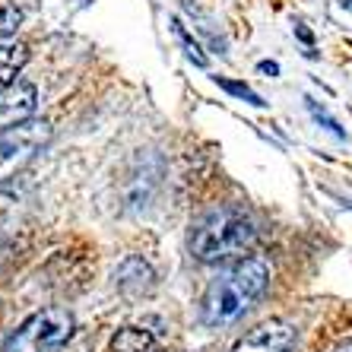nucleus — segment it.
Returning <instances> with one entry per match:
<instances>
[{
	"label": "nucleus",
	"mask_w": 352,
	"mask_h": 352,
	"mask_svg": "<svg viewBox=\"0 0 352 352\" xmlns=\"http://www.w3.org/2000/svg\"><path fill=\"white\" fill-rule=\"evenodd\" d=\"M267 283H270V263L263 257H245L226 267L204 292V302H200L204 324L222 327V324L238 320L263 295Z\"/></svg>",
	"instance_id": "nucleus-1"
},
{
	"label": "nucleus",
	"mask_w": 352,
	"mask_h": 352,
	"mask_svg": "<svg viewBox=\"0 0 352 352\" xmlns=\"http://www.w3.org/2000/svg\"><path fill=\"white\" fill-rule=\"evenodd\" d=\"M330 16L340 25H349L352 29V0H333L330 3Z\"/></svg>",
	"instance_id": "nucleus-10"
},
{
	"label": "nucleus",
	"mask_w": 352,
	"mask_h": 352,
	"mask_svg": "<svg viewBox=\"0 0 352 352\" xmlns=\"http://www.w3.org/2000/svg\"><path fill=\"white\" fill-rule=\"evenodd\" d=\"M115 352H149L153 349V333L146 330H137V327H127L115 336V343H111Z\"/></svg>",
	"instance_id": "nucleus-8"
},
{
	"label": "nucleus",
	"mask_w": 352,
	"mask_h": 352,
	"mask_svg": "<svg viewBox=\"0 0 352 352\" xmlns=\"http://www.w3.org/2000/svg\"><path fill=\"white\" fill-rule=\"evenodd\" d=\"M16 25H19V10H13V7L0 10V41H3V35L13 32Z\"/></svg>",
	"instance_id": "nucleus-11"
},
{
	"label": "nucleus",
	"mask_w": 352,
	"mask_h": 352,
	"mask_svg": "<svg viewBox=\"0 0 352 352\" xmlns=\"http://www.w3.org/2000/svg\"><path fill=\"white\" fill-rule=\"evenodd\" d=\"M336 352H352V346H343V349H336Z\"/></svg>",
	"instance_id": "nucleus-16"
},
{
	"label": "nucleus",
	"mask_w": 352,
	"mask_h": 352,
	"mask_svg": "<svg viewBox=\"0 0 352 352\" xmlns=\"http://www.w3.org/2000/svg\"><path fill=\"white\" fill-rule=\"evenodd\" d=\"M74 318L64 308H48L25 320L23 327L7 340L3 352H54L70 340Z\"/></svg>",
	"instance_id": "nucleus-3"
},
{
	"label": "nucleus",
	"mask_w": 352,
	"mask_h": 352,
	"mask_svg": "<svg viewBox=\"0 0 352 352\" xmlns=\"http://www.w3.org/2000/svg\"><path fill=\"white\" fill-rule=\"evenodd\" d=\"M232 352H295V327L286 320H267L238 340Z\"/></svg>",
	"instance_id": "nucleus-5"
},
{
	"label": "nucleus",
	"mask_w": 352,
	"mask_h": 352,
	"mask_svg": "<svg viewBox=\"0 0 352 352\" xmlns=\"http://www.w3.org/2000/svg\"><path fill=\"white\" fill-rule=\"evenodd\" d=\"M7 261V245H3V241H0V263Z\"/></svg>",
	"instance_id": "nucleus-15"
},
{
	"label": "nucleus",
	"mask_w": 352,
	"mask_h": 352,
	"mask_svg": "<svg viewBox=\"0 0 352 352\" xmlns=\"http://www.w3.org/2000/svg\"><path fill=\"white\" fill-rule=\"evenodd\" d=\"M25 58H29L25 45H19V41H0V89L16 80Z\"/></svg>",
	"instance_id": "nucleus-7"
},
{
	"label": "nucleus",
	"mask_w": 352,
	"mask_h": 352,
	"mask_svg": "<svg viewBox=\"0 0 352 352\" xmlns=\"http://www.w3.org/2000/svg\"><path fill=\"white\" fill-rule=\"evenodd\" d=\"M222 86H226V89L229 92H235V96H245L248 102H254V105H261V96H254V92L248 89V86H241V82H229V80H219Z\"/></svg>",
	"instance_id": "nucleus-12"
},
{
	"label": "nucleus",
	"mask_w": 352,
	"mask_h": 352,
	"mask_svg": "<svg viewBox=\"0 0 352 352\" xmlns=\"http://www.w3.org/2000/svg\"><path fill=\"white\" fill-rule=\"evenodd\" d=\"M175 32H178V38L184 41V48H188V58H190V60H197V64L204 67V64H206V58H204V54H200V48H197V41L190 38V35H188V29H184V25H181L178 19H175Z\"/></svg>",
	"instance_id": "nucleus-9"
},
{
	"label": "nucleus",
	"mask_w": 352,
	"mask_h": 352,
	"mask_svg": "<svg viewBox=\"0 0 352 352\" xmlns=\"http://www.w3.org/2000/svg\"><path fill=\"white\" fill-rule=\"evenodd\" d=\"M38 102L32 82H10L0 89V131H7L19 121H29Z\"/></svg>",
	"instance_id": "nucleus-6"
},
{
	"label": "nucleus",
	"mask_w": 352,
	"mask_h": 352,
	"mask_svg": "<svg viewBox=\"0 0 352 352\" xmlns=\"http://www.w3.org/2000/svg\"><path fill=\"white\" fill-rule=\"evenodd\" d=\"M308 108H311V111H314V118H318V121H324V124H327V127H330V131H333V133H336V137H343V131H340V124H336V121H333V118H330V115H327V111H320V108H318V105H314L311 98H308Z\"/></svg>",
	"instance_id": "nucleus-13"
},
{
	"label": "nucleus",
	"mask_w": 352,
	"mask_h": 352,
	"mask_svg": "<svg viewBox=\"0 0 352 352\" xmlns=\"http://www.w3.org/2000/svg\"><path fill=\"white\" fill-rule=\"evenodd\" d=\"M48 140H51V124L35 121V118L0 131V181L13 178L19 168H25L35 159V153L45 149Z\"/></svg>",
	"instance_id": "nucleus-4"
},
{
	"label": "nucleus",
	"mask_w": 352,
	"mask_h": 352,
	"mask_svg": "<svg viewBox=\"0 0 352 352\" xmlns=\"http://www.w3.org/2000/svg\"><path fill=\"white\" fill-rule=\"evenodd\" d=\"M254 238L257 232L245 213L222 206V210H213V213H206L204 219L194 222L190 254L204 263H219L235 254H245L248 248L254 245Z\"/></svg>",
	"instance_id": "nucleus-2"
},
{
	"label": "nucleus",
	"mask_w": 352,
	"mask_h": 352,
	"mask_svg": "<svg viewBox=\"0 0 352 352\" xmlns=\"http://www.w3.org/2000/svg\"><path fill=\"white\" fill-rule=\"evenodd\" d=\"M261 74L276 76V74H279V67H276V64H270V60H263V64H261Z\"/></svg>",
	"instance_id": "nucleus-14"
}]
</instances>
